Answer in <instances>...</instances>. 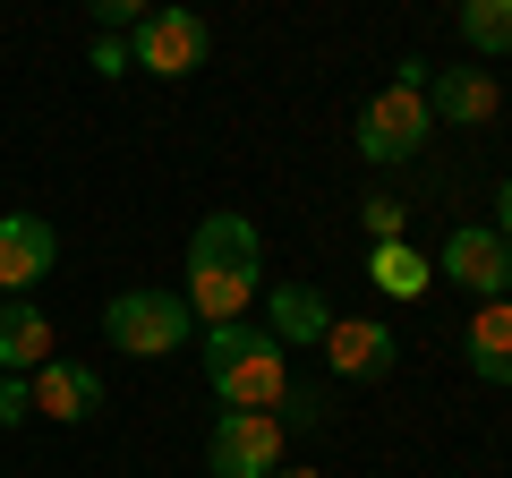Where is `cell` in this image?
<instances>
[{
    "label": "cell",
    "mask_w": 512,
    "mask_h": 478,
    "mask_svg": "<svg viewBox=\"0 0 512 478\" xmlns=\"http://www.w3.org/2000/svg\"><path fill=\"white\" fill-rule=\"evenodd\" d=\"M35 419V393H26V376H0V427H26Z\"/></svg>",
    "instance_id": "obj_19"
},
{
    "label": "cell",
    "mask_w": 512,
    "mask_h": 478,
    "mask_svg": "<svg viewBox=\"0 0 512 478\" xmlns=\"http://www.w3.org/2000/svg\"><path fill=\"white\" fill-rule=\"evenodd\" d=\"M52 359V316L35 299H0V376H35Z\"/></svg>",
    "instance_id": "obj_13"
},
{
    "label": "cell",
    "mask_w": 512,
    "mask_h": 478,
    "mask_svg": "<svg viewBox=\"0 0 512 478\" xmlns=\"http://www.w3.org/2000/svg\"><path fill=\"white\" fill-rule=\"evenodd\" d=\"M282 410H291V427H316V419H325V393H316V385H291V393H282Z\"/></svg>",
    "instance_id": "obj_20"
},
{
    "label": "cell",
    "mask_w": 512,
    "mask_h": 478,
    "mask_svg": "<svg viewBox=\"0 0 512 478\" xmlns=\"http://www.w3.org/2000/svg\"><path fill=\"white\" fill-rule=\"evenodd\" d=\"M436 274L461 282L470 299H512V239L495 231V222H461V231L444 239Z\"/></svg>",
    "instance_id": "obj_7"
},
{
    "label": "cell",
    "mask_w": 512,
    "mask_h": 478,
    "mask_svg": "<svg viewBox=\"0 0 512 478\" xmlns=\"http://www.w3.org/2000/svg\"><path fill=\"white\" fill-rule=\"evenodd\" d=\"M427 129H436V111H427L419 86H376L359 103V154L367 163H410V154H427Z\"/></svg>",
    "instance_id": "obj_6"
},
{
    "label": "cell",
    "mask_w": 512,
    "mask_h": 478,
    "mask_svg": "<svg viewBox=\"0 0 512 478\" xmlns=\"http://www.w3.org/2000/svg\"><path fill=\"white\" fill-rule=\"evenodd\" d=\"M282 453H291L282 410H222L214 436H205V470L214 478H274Z\"/></svg>",
    "instance_id": "obj_5"
},
{
    "label": "cell",
    "mask_w": 512,
    "mask_h": 478,
    "mask_svg": "<svg viewBox=\"0 0 512 478\" xmlns=\"http://www.w3.org/2000/svg\"><path fill=\"white\" fill-rule=\"evenodd\" d=\"M274 478H325V470H274Z\"/></svg>",
    "instance_id": "obj_23"
},
{
    "label": "cell",
    "mask_w": 512,
    "mask_h": 478,
    "mask_svg": "<svg viewBox=\"0 0 512 478\" xmlns=\"http://www.w3.org/2000/svg\"><path fill=\"white\" fill-rule=\"evenodd\" d=\"M367 282L384 299H427V257L410 239H384V248H367Z\"/></svg>",
    "instance_id": "obj_15"
},
{
    "label": "cell",
    "mask_w": 512,
    "mask_h": 478,
    "mask_svg": "<svg viewBox=\"0 0 512 478\" xmlns=\"http://www.w3.org/2000/svg\"><path fill=\"white\" fill-rule=\"evenodd\" d=\"M154 0H86V18H94V35H128V26L146 18Z\"/></svg>",
    "instance_id": "obj_18"
},
{
    "label": "cell",
    "mask_w": 512,
    "mask_h": 478,
    "mask_svg": "<svg viewBox=\"0 0 512 478\" xmlns=\"http://www.w3.org/2000/svg\"><path fill=\"white\" fill-rule=\"evenodd\" d=\"M256 299H265V333L291 342V350H316L333 333V308H325L316 282H274V291H256Z\"/></svg>",
    "instance_id": "obj_12"
},
{
    "label": "cell",
    "mask_w": 512,
    "mask_h": 478,
    "mask_svg": "<svg viewBox=\"0 0 512 478\" xmlns=\"http://www.w3.org/2000/svg\"><path fill=\"white\" fill-rule=\"evenodd\" d=\"M103 342L128 359H171V350L197 342V308L180 291H120L103 308Z\"/></svg>",
    "instance_id": "obj_3"
},
{
    "label": "cell",
    "mask_w": 512,
    "mask_h": 478,
    "mask_svg": "<svg viewBox=\"0 0 512 478\" xmlns=\"http://www.w3.org/2000/svg\"><path fill=\"white\" fill-rule=\"evenodd\" d=\"M461 43H470L478 60H504L512 52V0H461Z\"/></svg>",
    "instance_id": "obj_16"
},
{
    "label": "cell",
    "mask_w": 512,
    "mask_h": 478,
    "mask_svg": "<svg viewBox=\"0 0 512 478\" xmlns=\"http://www.w3.org/2000/svg\"><path fill=\"white\" fill-rule=\"evenodd\" d=\"M26 393H35V419H60V427H86L94 410H103V376H94L86 359H60V350L26 376Z\"/></svg>",
    "instance_id": "obj_10"
},
{
    "label": "cell",
    "mask_w": 512,
    "mask_h": 478,
    "mask_svg": "<svg viewBox=\"0 0 512 478\" xmlns=\"http://www.w3.org/2000/svg\"><path fill=\"white\" fill-rule=\"evenodd\" d=\"M94 77H128V35H94Z\"/></svg>",
    "instance_id": "obj_21"
},
{
    "label": "cell",
    "mask_w": 512,
    "mask_h": 478,
    "mask_svg": "<svg viewBox=\"0 0 512 478\" xmlns=\"http://www.w3.org/2000/svg\"><path fill=\"white\" fill-rule=\"evenodd\" d=\"M427 111L453 120V129H487L504 111V86H495V69H436L427 77Z\"/></svg>",
    "instance_id": "obj_11"
},
{
    "label": "cell",
    "mask_w": 512,
    "mask_h": 478,
    "mask_svg": "<svg viewBox=\"0 0 512 478\" xmlns=\"http://www.w3.org/2000/svg\"><path fill=\"white\" fill-rule=\"evenodd\" d=\"M359 231H367V248H384V239H402V231H410V205H402V197H384V188H376V197H359Z\"/></svg>",
    "instance_id": "obj_17"
},
{
    "label": "cell",
    "mask_w": 512,
    "mask_h": 478,
    "mask_svg": "<svg viewBox=\"0 0 512 478\" xmlns=\"http://www.w3.org/2000/svg\"><path fill=\"white\" fill-rule=\"evenodd\" d=\"M316 350H325V368H333V376H350V385H376V376H393V359H402V333L376 325V316H333V333H325Z\"/></svg>",
    "instance_id": "obj_9"
},
{
    "label": "cell",
    "mask_w": 512,
    "mask_h": 478,
    "mask_svg": "<svg viewBox=\"0 0 512 478\" xmlns=\"http://www.w3.org/2000/svg\"><path fill=\"white\" fill-rule=\"evenodd\" d=\"M495 231L512 239V180H495Z\"/></svg>",
    "instance_id": "obj_22"
},
{
    "label": "cell",
    "mask_w": 512,
    "mask_h": 478,
    "mask_svg": "<svg viewBox=\"0 0 512 478\" xmlns=\"http://www.w3.org/2000/svg\"><path fill=\"white\" fill-rule=\"evenodd\" d=\"M461 359H470V376H487V385H512V299H478L470 333H461Z\"/></svg>",
    "instance_id": "obj_14"
},
{
    "label": "cell",
    "mask_w": 512,
    "mask_h": 478,
    "mask_svg": "<svg viewBox=\"0 0 512 478\" xmlns=\"http://www.w3.org/2000/svg\"><path fill=\"white\" fill-rule=\"evenodd\" d=\"M214 60V26L180 0H154L146 18L128 26V69H154V77H197Z\"/></svg>",
    "instance_id": "obj_4"
},
{
    "label": "cell",
    "mask_w": 512,
    "mask_h": 478,
    "mask_svg": "<svg viewBox=\"0 0 512 478\" xmlns=\"http://www.w3.org/2000/svg\"><path fill=\"white\" fill-rule=\"evenodd\" d=\"M256 291H265V239H256V222L248 214H205L197 231H188L180 299L205 316V325H231V316L256 308Z\"/></svg>",
    "instance_id": "obj_1"
},
{
    "label": "cell",
    "mask_w": 512,
    "mask_h": 478,
    "mask_svg": "<svg viewBox=\"0 0 512 478\" xmlns=\"http://www.w3.org/2000/svg\"><path fill=\"white\" fill-rule=\"evenodd\" d=\"M197 359H205V385L222 393V410H282V393H291V350L265 325H248V316L205 325Z\"/></svg>",
    "instance_id": "obj_2"
},
{
    "label": "cell",
    "mask_w": 512,
    "mask_h": 478,
    "mask_svg": "<svg viewBox=\"0 0 512 478\" xmlns=\"http://www.w3.org/2000/svg\"><path fill=\"white\" fill-rule=\"evenodd\" d=\"M52 257H60V231L43 214H0V299H35V282L52 274Z\"/></svg>",
    "instance_id": "obj_8"
}]
</instances>
